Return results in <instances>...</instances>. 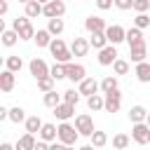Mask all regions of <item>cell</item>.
Wrapping results in <instances>:
<instances>
[{
	"mask_svg": "<svg viewBox=\"0 0 150 150\" xmlns=\"http://www.w3.org/2000/svg\"><path fill=\"white\" fill-rule=\"evenodd\" d=\"M49 52H52V56L56 59V63H70V59H73L70 47H68V45H66L61 38H54V40H52Z\"/></svg>",
	"mask_w": 150,
	"mask_h": 150,
	"instance_id": "6da1fadb",
	"label": "cell"
},
{
	"mask_svg": "<svg viewBox=\"0 0 150 150\" xmlns=\"http://www.w3.org/2000/svg\"><path fill=\"white\" fill-rule=\"evenodd\" d=\"M12 28L16 30V35H19V40H33L35 38V28H33V23H30V19L23 14V16H16L14 19V23H12Z\"/></svg>",
	"mask_w": 150,
	"mask_h": 150,
	"instance_id": "7a4b0ae2",
	"label": "cell"
},
{
	"mask_svg": "<svg viewBox=\"0 0 150 150\" xmlns=\"http://www.w3.org/2000/svg\"><path fill=\"white\" fill-rule=\"evenodd\" d=\"M77 138H80V131L75 129V124H70V122H61L59 124V141L63 145H75Z\"/></svg>",
	"mask_w": 150,
	"mask_h": 150,
	"instance_id": "3957f363",
	"label": "cell"
},
{
	"mask_svg": "<svg viewBox=\"0 0 150 150\" xmlns=\"http://www.w3.org/2000/svg\"><path fill=\"white\" fill-rule=\"evenodd\" d=\"M75 129L80 131V136H91L96 129H94V120L91 115L82 112V115H75Z\"/></svg>",
	"mask_w": 150,
	"mask_h": 150,
	"instance_id": "277c9868",
	"label": "cell"
},
{
	"mask_svg": "<svg viewBox=\"0 0 150 150\" xmlns=\"http://www.w3.org/2000/svg\"><path fill=\"white\" fill-rule=\"evenodd\" d=\"M66 77L70 80V82H82V80H87V68L82 66V63H66Z\"/></svg>",
	"mask_w": 150,
	"mask_h": 150,
	"instance_id": "5b68a950",
	"label": "cell"
},
{
	"mask_svg": "<svg viewBox=\"0 0 150 150\" xmlns=\"http://www.w3.org/2000/svg\"><path fill=\"white\" fill-rule=\"evenodd\" d=\"M105 38H108V45H120L127 40V28H122L120 23H112L105 28Z\"/></svg>",
	"mask_w": 150,
	"mask_h": 150,
	"instance_id": "8992f818",
	"label": "cell"
},
{
	"mask_svg": "<svg viewBox=\"0 0 150 150\" xmlns=\"http://www.w3.org/2000/svg\"><path fill=\"white\" fill-rule=\"evenodd\" d=\"M131 138H134L138 145H148V143H150V127H148L145 122L134 124V127H131Z\"/></svg>",
	"mask_w": 150,
	"mask_h": 150,
	"instance_id": "52a82bcc",
	"label": "cell"
},
{
	"mask_svg": "<svg viewBox=\"0 0 150 150\" xmlns=\"http://www.w3.org/2000/svg\"><path fill=\"white\" fill-rule=\"evenodd\" d=\"M47 19H61L66 14V2L63 0H52L45 5V12H42Z\"/></svg>",
	"mask_w": 150,
	"mask_h": 150,
	"instance_id": "ba28073f",
	"label": "cell"
},
{
	"mask_svg": "<svg viewBox=\"0 0 150 150\" xmlns=\"http://www.w3.org/2000/svg\"><path fill=\"white\" fill-rule=\"evenodd\" d=\"M28 70H30V75H33L35 80H42V77H47V75H49V70H52V68H49L42 59H38V56H35V59H30Z\"/></svg>",
	"mask_w": 150,
	"mask_h": 150,
	"instance_id": "9c48e42d",
	"label": "cell"
},
{
	"mask_svg": "<svg viewBox=\"0 0 150 150\" xmlns=\"http://www.w3.org/2000/svg\"><path fill=\"white\" fill-rule=\"evenodd\" d=\"M103 98H105V112H117L122 108V91L120 89L103 94Z\"/></svg>",
	"mask_w": 150,
	"mask_h": 150,
	"instance_id": "30bf717a",
	"label": "cell"
},
{
	"mask_svg": "<svg viewBox=\"0 0 150 150\" xmlns=\"http://www.w3.org/2000/svg\"><path fill=\"white\" fill-rule=\"evenodd\" d=\"M98 89H101V82L98 80H94V77H87V80H82L80 84H77V91L82 94V96H94V94H98Z\"/></svg>",
	"mask_w": 150,
	"mask_h": 150,
	"instance_id": "8fae6325",
	"label": "cell"
},
{
	"mask_svg": "<svg viewBox=\"0 0 150 150\" xmlns=\"http://www.w3.org/2000/svg\"><path fill=\"white\" fill-rule=\"evenodd\" d=\"M117 59H120V54H117L115 45H108V47H103V49L98 52V63H101V66H112Z\"/></svg>",
	"mask_w": 150,
	"mask_h": 150,
	"instance_id": "7c38bea8",
	"label": "cell"
},
{
	"mask_svg": "<svg viewBox=\"0 0 150 150\" xmlns=\"http://www.w3.org/2000/svg\"><path fill=\"white\" fill-rule=\"evenodd\" d=\"M38 136H40V141L54 143V141H59V127H56V124H52V122H45Z\"/></svg>",
	"mask_w": 150,
	"mask_h": 150,
	"instance_id": "4fadbf2b",
	"label": "cell"
},
{
	"mask_svg": "<svg viewBox=\"0 0 150 150\" xmlns=\"http://www.w3.org/2000/svg\"><path fill=\"white\" fill-rule=\"evenodd\" d=\"M84 28H87L89 35H91V33H105L108 26H105V21H103L101 16H94V14H91V16L84 19Z\"/></svg>",
	"mask_w": 150,
	"mask_h": 150,
	"instance_id": "5bb4252c",
	"label": "cell"
},
{
	"mask_svg": "<svg viewBox=\"0 0 150 150\" xmlns=\"http://www.w3.org/2000/svg\"><path fill=\"white\" fill-rule=\"evenodd\" d=\"M127 45H129V49H131V47H138V45H145L143 30H141V28H136V26L127 28Z\"/></svg>",
	"mask_w": 150,
	"mask_h": 150,
	"instance_id": "9a60e30c",
	"label": "cell"
},
{
	"mask_svg": "<svg viewBox=\"0 0 150 150\" xmlns=\"http://www.w3.org/2000/svg\"><path fill=\"white\" fill-rule=\"evenodd\" d=\"M16 73H12V70H2L0 73V89H2V94H9L12 89H14V84H16V77H14Z\"/></svg>",
	"mask_w": 150,
	"mask_h": 150,
	"instance_id": "2e32d148",
	"label": "cell"
},
{
	"mask_svg": "<svg viewBox=\"0 0 150 150\" xmlns=\"http://www.w3.org/2000/svg\"><path fill=\"white\" fill-rule=\"evenodd\" d=\"M73 115H75V105H70V103H59L54 108V117L61 120V122H68Z\"/></svg>",
	"mask_w": 150,
	"mask_h": 150,
	"instance_id": "e0dca14e",
	"label": "cell"
},
{
	"mask_svg": "<svg viewBox=\"0 0 150 150\" xmlns=\"http://www.w3.org/2000/svg\"><path fill=\"white\" fill-rule=\"evenodd\" d=\"M89 40H84V38H75L73 42H70V52H73V56H87V52H89Z\"/></svg>",
	"mask_w": 150,
	"mask_h": 150,
	"instance_id": "ac0fdd59",
	"label": "cell"
},
{
	"mask_svg": "<svg viewBox=\"0 0 150 150\" xmlns=\"http://www.w3.org/2000/svg\"><path fill=\"white\" fill-rule=\"evenodd\" d=\"M148 112H150V110H145L143 105H131V108H129V120H131V124L145 122V120H148Z\"/></svg>",
	"mask_w": 150,
	"mask_h": 150,
	"instance_id": "d6986e66",
	"label": "cell"
},
{
	"mask_svg": "<svg viewBox=\"0 0 150 150\" xmlns=\"http://www.w3.org/2000/svg\"><path fill=\"white\" fill-rule=\"evenodd\" d=\"M35 145H38L35 134H23V136L14 143V148H16V150H35Z\"/></svg>",
	"mask_w": 150,
	"mask_h": 150,
	"instance_id": "ffe728a7",
	"label": "cell"
},
{
	"mask_svg": "<svg viewBox=\"0 0 150 150\" xmlns=\"http://www.w3.org/2000/svg\"><path fill=\"white\" fill-rule=\"evenodd\" d=\"M129 56L134 63H143L145 56H148V45H138V47H131L129 49Z\"/></svg>",
	"mask_w": 150,
	"mask_h": 150,
	"instance_id": "44dd1931",
	"label": "cell"
},
{
	"mask_svg": "<svg viewBox=\"0 0 150 150\" xmlns=\"http://www.w3.org/2000/svg\"><path fill=\"white\" fill-rule=\"evenodd\" d=\"M87 108H89L91 112L105 110V98H103L101 94H94V96H89V98H87Z\"/></svg>",
	"mask_w": 150,
	"mask_h": 150,
	"instance_id": "7402d4cb",
	"label": "cell"
},
{
	"mask_svg": "<svg viewBox=\"0 0 150 150\" xmlns=\"http://www.w3.org/2000/svg\"><path fill=\"white\" fill-rule=\"evenodd\" d=\"M23 7H26V16H28V19H38V16L45 12V5H40L38 0H30V2L23 5Z\"/></svg>",
	"mask_w": 150,
	"mask_h": 150,
	"instance_id": "603a6c76",
	"label": "cell"
},
{
	"mask_svg": "<svg viewBox=\"0 0 150 150\" xmlns=\"http://www.w3.org/2000/svg\"><path fill=\"white\" fill-rule=\"evenodd\" d=\"M33 40H35V45H38V47H49V45H52V40H54V35H52L47 28H42V30H38V33H35V38H33Z\"/></svg>",
	"mask_w": 150,
	"mask_h": 150,
	"instance_id": "cb8c5ba5",
	"label": "cell"
},
{
	"mask_svg": "<svg viewBox=\"0 0 150 150\" xmlns=\"http://www.w3.org/2000/svg\"><path fill=\"white\" fill-rule=\"evenodd\" d=\"M89 45H91L96 52H101L103 47H108V38H105V33H91V35H89Z\"/></svg>",
	"mask_w": 150,
	"mask_h": 150,
	"instance_id": "d4e9b609",
	"label": "cell"
},
{
	"mask_svg": "<svg viewBox=\"0 0 150 150\" xmlns=\"http://www.w3.org/2000/svg\"><path fill=\"white\" fill-rule=\"evenodd\" d=\"M42 103L47 105V108H56L59 103H63V94H56V91H47L45 96H42Z\"/></svg>",
	"mask_w": 150,
	"mask_h": 150,
	"instance_id": "484cf974",
	"label": "cell"
},
{
	"mask_svg": "<svg viewBox=\"0 0 150 150\" xmlns=\"http://www.w3.org/2000/svg\"><path fill=\"white\" fill-rule=\"evenodd\" d=\"M23 124H26V134H40V129H42V124H45V122H42L38 115H30Z\"/></svg>",
	"mask_w": 150,
	"mask_h": 150,
	"instance_id": "4316f807",
	"label": "cell"
},
{
	"mask_svg": "<svg viewBox=\"0 0 150 150\" xmlns=\"http://www.w3.org/2000/svg\"><path fill=\"white\" fill-rule=\"evenodd\" d=\"M136 77H138V82H143V84L150 82V63H148V61L136 63Z\"/></svg>",
	"mask_w": 150,
	"mask_h": 150,
	"instance_id": "83f0119b",
	"label": "cell"
},
{
	"mask_svg": "<svg viewBox=\"0 0 150 150\" xmlns=\"http://www.w3.org/2000/svg\"><path fill=\"white\" fill-rule=\"evenodd\" d=\"M63 28H66L63 19H47V30H49L54 38H59V35L63 33Z\"/></svg>",
	"mask_w": 150,
	"mask_h": 150,
	"instance_id": "f1b7e54d",
	"label": "cell"
},
{
	"mask_svg": "<svg viewBox=\"0 0 150 150\" xmlns=\"http://www.w3.org/2000/svg\"><path fill=\"white\" fill-rule=\"evenodd\" d=\"M115 89H120V84H117V75H105V77L101 80V91L108 94V91H115Z\"/></svg>",
	"mask_w": 150,
	"mask_h": 150,
	"instance_id": "f546056e",
	"label": "cell"
},
{
	"mask_svg": "<svg viewBox=\"0 0 150 150\" xmlns=\"http://www.w3.org/2000/svg\"><path fill=\"white\" fill-rule=\"evenodd\" d=\"M0 38H2V45H5V47H14V45L19 42V35H16L14 28H5Z\"/></svg>",
	"mask_w": 150,
	"mask_h": 150,
	"instance_id": "4dcf8cb0",
	"label": "cell"
},
{
	"mask_svg": "<svg viewBox=\"0 0 150 150\" xmlns=\"http://www.w3.org/2000/svg\"><path fill=\"white\" fill-rule=\"evenodd\" d=\"M5 68L12 70V73H19V70L23 68V59H21V56H7V59H5Z\"/></svg>",
	"mask_w": 150,
	"mask_h": 150,
	"instance_id": "1f68e13d",
	"label": "cell"
},
{
	"mask_svg": "<svg viewBox=\"0 0 150 150\" xmlns=\"http://www.w3.org/2000/svg\"><path fill=\"white\" fill-rule=\"evenodd\" d=\"M28 117H26V110L21 108V105H14V108H9V122H14V124H19V122H26Z\"/></svg>",
	"mask_w": 150,
	"mask_h": 150,
	"instance_id": "d6a6232c",
	"label": "cell"
},
{
	"mask_svg": "<svg viewBox=\"0 0 150 150\" xmlns=\"http://www.w3.org/2000/svg\"><path fill=\"white\" fill-rule=\"evenodd\" d=\"M89 138H91V145H94V148H103V145L108 143V134H105V131H98V129H96Z\"/></svg>",
	"mask_w": 150,
	"mask_h": 150,
	"instance_id": "836d02e7",
	"label": "cell"
},
{
	"mask_svg": "<svg viewBox=\"0 0 150 150\" xmlns=\"http://www.w3.org/2000/svg\"><path fill=\"white\" fill-rule=\"evenodd\" d=\"M112 148L115 150H127L129 148V136L127 134H115L112 136Z\"/></svg>",
	"mask_w": 150,
	"mask_h": 150,
	"instance_id": "e575fe53",
	"label": "cell"
},
{
	"mask_svg": "<svg viewBox=\"0 0 150 150\" xmlns=\"http://www.w3.org/2000/svg\"><path fill=\"white\" fill-rule=\"evenodd\" d=\"M54 77L52 75H47V77H42V80H38V89L42 91V94H47V91H54Z\"/></svg>",
	"mask_w": 150,
	"mask_h": 150,
	"instance_id": "d590c367",
	"label": "cell"
},
{
	"mask_svg": "<svg viewBox=\"0 0 150 150\" xmlns=\"http://www.w3.org/2000/svg\"><path fill=\"white\" fill-rule=\"evenodd\" d=\"M80 96H82V94H80L77 89H66V91H63V103L77 105V103H80Z\"/></svg>",
	"mask_w": 150,
	"mask_h": 150,
	"instance_id": "8d00e7d4",
	"label": "cell"
},
{
	"mask_svg": "<svg viewBox=\"0 0 150 150\" xmlns=\"http://www.w3.org/2000/svg\"><path fill=\"white\" fill-rule=\"evenodd\" d=\"M112 70H115V75H127V73H129V61L117 59V61L112 63Z\"/></svg>",
	"mask_w": 150,
	"mask_h": 150,
	"instance_id": "74e56055",
	"label": "cell"
},
{
	"mask_svg": "<svg viewBox=\"0 0 150 150\" xmlns=\"http://www.w3.org/2000/svg\"><path fill=\"white\" fill-rule=\"evenodd\" d=\"M49 75H52L54 80H63V77H66V63H54L52 70H49Z\"/></svg>",
	"mask_w": 150,
	"mask_h": 150,
	"instance_id": "f35d334b",
	"label": "cell"
},
{
	"mask_svg": "<svg viewBox=\"0 0 150 150\" xmlns=\"http://www.w3.org/2000/svg\"><path fill=\"white\" fill-rule=\"evenodd\" d=\"M134 26L136 28H150V16L148 14H136V19H134Z\"/></svg>",
	"mask_w": 150,
	"mask_h": 150,
	"instance_id": "ab89813d",
	"label": "cell"
},
{
	"mask_svg": "<svg viewBox=\"0 0 150 150\" xmlns=\"http://www.w3.org/2000/svg\"><path fill=\"white\" fill-rule=\"evenodd\" d=\"M150 9V0H134V12L136 14H148Z\"/></svg>",
	"mask_w": 150,
	"mask_h": 150,
	"instance_id": "60d3db41",
	"label": "cell"
},
{
	"mask_svg": "<svg viewBox=\"0 0 150 150\" xmlns=\"http://www.w3.org/2000/svg\"><path fill=\"white\" fill-rule=\"evenodd\" d=\"M117 9H134V0H115Z\"/></svg>",
	"mask_w": 150,
	"mask_h": 150,
	"instance_id": "b9f144b4",
	"label": "cell"
},
{
	"mask_svg": "<svg viewBox=\"0 0 150 150\" xmlns=\"http://www.w3.org/2000/svg\"><path fill=\"white\" fill-rule=\"evenodd\" d=\"M112 5H115V0H96V7H98V9H103V12H105V9H110Z\"/></svg>",
	"mask_w": 150,
	"mask_h": 150,
	"instance_id": "7bdbcfd3",
	"label": "cell"
},
{
	"mask_svg": "<svg viewBox=\"0 0 150 150\" xmlns=\"http://www.w3.org/2000/svg\"><path fill=\"white\" fill-rule=\"evenodd\" d=\"M49 150H66V145L61 141H54V143H49Z\"/></svg>",
	"mask_w": 150,
	"mask_h": 150,
	"instance_id": "ee69618b",
	"label": "cell"
},
{
	"mask_svg": "<svg viewBox=\"0 0 150 150\" xmlns=\"http://www.w3.org/2000/svg\"><path fill=\"white\" fill-rule=\"evenodd\" d=\"M0 120H9V108L0 105Z\"/></svg>",
	"mask_w": 150,
	"mask_h": 150,
	"instance_id": "f6af8a7d",
	"label": "cell"
},
{
	"mask_svg": "<svg viewBox=\"0 0 150 150\" xmlns=\"http://www.w3.org/2000/svg\"><path fill=\"white\" fill-rule=\"evenodd\" d=\"M35 150H49V143H47V141H38Z\"/></svg>",
	"mask_w": 150,
	"mask_h": 150,
	"instance_id": "bcb514c9",
	"label": "cell"
},
{
	"mask_svg": "<svg viewBox=\"0 0 150 150\" xmlns=\"http://www.w3.org/2000/svg\"><path fill=\"white\" fill-rule=\"evenodd\" d=\"M7 12H9V5H7V2H5V0H2V2H0V14H2V16H5V14H7Z\"/></svg>",
	"mask_w": 150,
	"mask_h": 150,
	"instance_id": "7dc6e473",
	"label": "cell"
},
{
	"mask_svg": "<svg viewBox=\"0 0 150 150\" xmlns=\"http://www.w3.org/2000/svg\"><path fill=\"white\" fill-rule=\"evenodd\" d=\"M0 150H16V148H14L12 143H2V145H0Z\"/></svg>",
	"mask_w": 150,
	"mask_h": 150,
	"instance_id": "c3c4849f",
	"label": "cell"
},
{
	"mask_svg": "<svg viewBox=\"0 0 150 150\" xmlns=\"http://www.w3.org/2000/svg\"><path fill=\"white\" fill-rule=\"evenodd\" d=\"M77 150H96V148H94L91 143H87V145H82V148H77Z\"/></svg>",
	"mask_w": 150,
	"mask_h": 150,
	"instance_id": "681fc988",
	"label": "cell"
},
{
	"mask_svg": "<svg viewBox=\"0 0 150 150\" xmlns=\"http://www.w3.org/2000/svg\"><path fill=\"white\" fill-rule=\"evenodd\" d=\"M38 2H40V5H47V2H52V0H38Z\"/></svg>",
	"mask_w": 150,
	"mask_h": 150,
	"instance_id": "f907efd6",
	"label": "cell"
},
{
	"mask_svg": "<svg viewBox=\"0 0 150 150\" xmlns=\"http://www.w3.org/2000/svg\"><path fill=\"white\" fill-rule=\"evenodd\" d=\"M145 124H148V127H150V112H148V120H145Z\"/></svg>",
	"mask_w": 150,
	"mask_h": 150,
	"instance_id": "816d5d0a",
	"label": "cell"
},
{
	"mask_svg": "<svg viewBox=\"0 0 150 150\" xmlns=\"http://www.w3.org/2000/svg\"><path fill=\"white\" fill-rule=\"evenodd\" d=\"M66 150H75V148H73V145H66Z\"/></svg>",
	"mask_w": 150,
	"mask_h": 150,
	"instance_id": "f5cc1de1",
	"label": "cell"
},
{
	"mask_svg": "<svg viewBox=\"0 0 150 150\" xmlns=\"http://www.w3.org/2000/svg\"><path fill=\"white\" fill-rule=\"evenodd\" d=\"M19 2H23V5H28V2H30V0H19Z\"/></svg>",
	"mask_w": 150,
	"mask_h": 150,
	"instance_id": "db71d44e",
	"label": "cell"
},
{
	"mask_svg": "<svg viewBox=\"0 0 150 150\" xmlns=\"http://www.w3.org/2000/svg\"><path fill=\"white\" fill-rule=\"evenodd\" d=\"M89 2H96V0H89Z\"/></svg>",
	"mask_w": 150,
	"mask_h": 150,
	"instance_id": "11a10c76",
	"label": "cell"
}]
</instances>
